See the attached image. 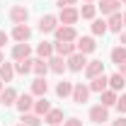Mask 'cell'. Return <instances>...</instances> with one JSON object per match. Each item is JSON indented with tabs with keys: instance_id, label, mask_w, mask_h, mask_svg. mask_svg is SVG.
I'll return each instance as SVG.
<instances>
[{
	"instance_id": "1",
	"label": "cell",
	"mask_w": 126,
	"mask_h": 126,
	"mask_svg": "<svg viewBox=\"0 0 126 126\" xmlns=\"http://www.w3.org/2000/svg\"><path fill=\"white\" fill-rule=\"evenodd\" d=\"M53 36H56V41H78V32L70 24H58Z\"/></svg>"
},
{
	"instance_id": "2",
	"label": "cell",
	"mask_w": 126,
	"mask_h": 126,
	"mask_svg": "<svg viewBox=\"0 0 126 126\" xmlns=\"http://www.w3.org/2000/svg\"><path fill=\"white\" fill-rule=\"evenodd\" d=\"M70 99H73L75 104H85V102L90 99V87H87L85 82H73V94H70Z\"/></svg>"
},
{
	"instance_id": "3",
	"label": "cell",
	"mask_w": 126,
	"mask_h": 126,
	"mask_svg": "<svg viewBox=\"0 0 126 126\" xmlns=\"http://www.w3.org/2000/svg\"><path fill=\"white\" fill-rule=\"evenodd\" d=\"M65 63H68V70H70V73H80V70H85V65H87V56L75 51L73 56L65 58Z\"/></svg>"
},
{
	"instance_id": "4",
	"label": "cell",
	"mask_w": 126,
	"mask_h": 126,
	"mask_svg": "<svg viewBox=\"0 0 126 126\" xmlns=\"http://www.w3.org/2000/svg\"><path fill=\"white\" fill-rule=\"evenodd\" d=\"M80 19V10H75V7H58V22L61 24H75Z\"/></svg>"
},
{
	"instance_id": "5",
	"label": "cell",
	"mask_w": 126,
	"mask_h": 126,
	"mask_svg": "<svg viewBox=\"0 0 126 126\" xmlns=\"http://www.w3.org/2000/svg\"><path fill=\"white\" fill-rule=\"evenodd\" d=\"M15 107L19 109V114H27V111H32V109H34V94H32V92H22L19 97H17Z\"/></svg>"
},
{
	"instance_id": "6",
	"label": "cell",
	"mask_w": 126,
	"mask_h": 126,
	"mask_svg": "<svg viewBox=\"0 0 126 126\" xmlns=\"http://www.w3.org/2000/svg\"><path fill=\"white\" fill-rule=\"evenodd\" d=\"M56 27H58V17L56 15H44L39 19V32L41 34H53Z\"/></svg>"
},
{
	"instance_id": "7",
	"label": "cell",
	"mask_w": 126,
	"mask_h": 126,
	"mask_svg": "<svg viewBox=\"0 0 126 126\" xmlns=\"http://www.w3.org/2000/svg\"><path fill=\"white\" fill-rule=\"evenodd\" d=\"M10 19H12V24H27L29 10H27L24 5H15V7L10 10Z\"/></svg>"
},
{
	"instance_id": "8",
	"label": "cell",
	"mask_w": 126,
	"mask_h": 126,
	"mask_svg": "<svg viewBox=\"0 0 126 126\" xmlns=\"http://www.w3.org/2000/svg\"><path fill=\"white\" fill-rule=\"evenodd\" d=\"M94 48H97V44H94V36H78V44H75V51L78 53H92Z\"/></svg>"
},
{
	"instance_id": "9",
	"label": "cell",
	"mask_w": 126,
	"mask_h": 126,
	"mask_svg": "<svg viewBox=\"0 0 126 126\" xmlns=\"http://www.w3.org/2000/svg\"><path fill=\"white\" fill-rule=\"evenodd\" d=\"M53 53L68 58V56L75 53V44H73V41H53Z\"/></svg>"
},
{
	"instance_id": "10",
	"label": "cell",
	"mask_w": 126,
	"mask_h": 126,
	"mask_svg": "<svg viewBox=\"0 0 126 126\" xmlns=\"http://www.w3.org/2000/svg\"><path fill=\"white\" fill-rule=\"evenodd\" d=\"M90 121H92V124H104V121H109V109L102 107V104L92 107V109H90Z\"/></svg>"
},
{
	"instance_id": "11",
	"label": "cell",
	"mask_w": 126,
	"mask_h": 126,
	"mask_svg": "<svg viewBox=\"0 0 126 126\" xmlns=\"http://www.w3.org/2000/svg\"><path fill=\"white\" fill-rule=\"evenodd\" d=\"M12 39H15L17 44H22V41H29L32 36V27L29 24H15V29H12V34H10Z\"/></svg>"
},
{
	"instance_id": "12",
	"label": "cell",
	"mask_w": 126,
	"mask_h": 126,
	"mask_svg": "<svg viewBox=\"0 0 126 126\" xmlns=\"http://www.w3.org/2000/svg\"><path fill=\"white\" fill-rule=\"evenodd\" d=\"M87 87H90V92H104L107 87H109V75H97V78H92L90 82H87Z\"/></svg>"
},
{
	"instance_id": "13",
	"label": "cell",
	"mask_w": 126,
	"mask_h": 126,
	"mask_svg": "<svg viewBox=\"0 0 126 126\" xmlns=\"http://www.w3.org/2000/svg\"><path fill=\"white\" fill-rule=\"evenodd\" d=\"M12 58H15V61L32 58V46L27 44V41H22V44H15V46H12Z\"/></svg>"
},
{
	"instance_id": "14",
	"label": "cell",
	"mask_w": 126,
	"mask_h": 126,
	"mask_svg": "<svg viewBox=\"0 0 126 126\" xmlns=\"http://www.w3.org/2000/svg\"><path fill=\"white\" fill-rule=\"evenodd\" d=\"M17 97H19V92H17L15 87H5V90L0 92V104H2V107H15Z\"/></svg>"
},
{
	"instance_id": "15",
	"label": "cell",
	"mask_w": 126,
	"mask_h": 126,
	"mask_svg": "<svg viewBox=\"0 0 126 126\" xmlns=\"http://www.w3.org/2000/svg\"><path fill=\"white\" fill-rule=\"evenodd\" d=\"M48 70H51V73H58V75H61L63 70H68V63H65V58L53 53V56L48 58Z\"/></svg>"
},
{
	"instance_id": "16",
	"label": "cell",
	"mask_w": 126,
	"mask_h": 126,
	"mask_svg": "<svg viewBox=\"0 0 126 126\" xmlns=\"http://www.w3.org/2000/svg\"><path fill=\"white\" fill-rule=\"evenodd\" d=\"M104 73V63L102 61H87V65H85V75H87V80L97 78V75H102Z\"/></svg>"
},
{
	"instance_id": "17",
	"label": "cell",
	"mask_w": 126,
	"mask_h": 126,
	"mask_svg": "<svg viewBox=\"0 0 126 126\" xmlns=\"http://www.w3.org/2000/svg\"><path fill=\"white\" fill-rule=\"evenodd\" d=\"M46 92H48L46 78H34L32 80V94H34V97H46Z\"/></svg>"
},
{
	"instance_id": "18",
	"label": "cell",
	"mask_w": 126,
	"mask_h": 126,
	"mask_svg": "<svg viewBox=\"0 0 126 126\" xmlns=\"http://www.w3.org/2000/svg\"><path fill=\"white\" fill-rule=\"evenodd\" d=\"M116 99H119V94L114 92V90H109V87H107L104 92H99V104H102V107H107V109L116 104Z\"/></svg>"
},
{
	"instance_id": "19",
	"label": "cell",
	"mask_w": 126,
	"mask_h": 126,
	"mask_svg": "<svg viewBox=\"0 0 126 126\" xmlns=\"http://www.w3.org/2000/svg\"><path fill=\"white\" fill-rule=\"evenodd\" d=\"M97 7H99L102 15H114V12H119L121 2L119 0H102V5H97Z\"/></svg>"
},
{
	"instance_id": "20",
	"label": "cell",
	"mask_w": 126,
	"mask_h": 126,
	"mask_svg": "<svg viewBox=\"0 0 126 126\" xmlns=\"http://www.w3.org/2000/svg\"><path fill=\"white\" fill-rule=\"evenodd\" d=\"M109 58H111V63L114 65H121V63H126V46H114L111 48V53H109Z\"/></svg>"
},
{
	"instance_id": "21",
	"label": "cell",
	"mask_w": 126,
	"mask_h": 126,
	"mask_svg": "<svg viewBox=\"0 0 126 126\" xmlns=\"http://www.w3.org/2000/svg\"><path fill=\"white\" fill-rule=\"evenodd\" d=\"M32 73H34L36 78H46V73H48V61H46V58H34V68H32Z\"/></svg>"
},
{
	"instance_id": "22",
	"label": "cell",
	"mask_w": 126,
	"mask_h": 126,
	"mask_svg": "<svg viewBox=\"0 0 126 126\" xmlns=\"http://www.w3.org/2000/svg\"><path fill=\"white\" fill-rule=\"evenodd\" d=\"M51 109H53V107H51V102H48L46 97H39V99L34 102V114H39V116H46Z\"/></svg>"
},
{
	"instance_id": "23",
	"label": "cell",
	"mask_w": 126,
	"mask_h": 126,
	"mask_svg": "<svg viewBox=\"0 0 126 126\" xmlns=\"http://www.w3.org/2000/svg\"><path fill=\"white\" fill-rule=\"evenodd\" d=\"M53 56V41H41L39 46H36V58H51Z\"/></svg>"
},
{
	"instance_id": "24",
	"label": "cell",
	"mask_w": 126,
	"mask_h": 126,
	"mask_svg": "<svg viewBox=\"0 0 126 126\" xmlns=\"http://www.w3.org/2000/svg\"><path fill=\"white\" fill-rule=\"evenodd\" d=\"M121 27H124V19H121V12H114V15H109V19H107V29L109 32H121Z\"/></svg>"
},
{
	"instance_id": "25",
	"label": "cell",
	"mask_w": 126,
	"mask_h": 126,
	"mask_svg": "<svg viewBox=\"0 0 126 126\" xmlns=\"http://www.w3.org/2000/svg\"><path fill=\"white\" fill-rule=\"evenodd\" d=\"M124 87H126V78L121 73H111L109 75V90L119 92V90H124Z\"/></svg>"
},
{
	"instance_id": "26",
	"label": "cell",
	"mask_w": 126,
	"mask_h": 126,
	"mask_svg": "<svg viewBox=\"0 0 126 126\" xmlns=\"http://www.w3.org/2000/svg\"><path fill=\"white\" fill-rule=\"evenodd\" d=\"M90 29H92V34L94 36H104V34H107V19H102V17H94L92 19V27H90Z\"/></svg>"
},
{
	"instance_id": "27",
	"label": "cell",
	"mask_w": 126,
	"mask_h": 126,
	"mask_svg": "<svg viewBox=\"0 0 126 126\" xmlns=\"http://www.w3.org/2000/svg\"><path fill=\"white\" fill-rule=\"evenodd\" d=\"M56 94H58L61 99L70 97V94H73V82H70V80H61V82L56 85Z\"/></svg>"
},
{
	"instance_id": "28",
	"label": "cell",
	"mask_w": 126,
	"mask_h": 126,
	"mask_svg": "<svg viewBox=\"0 0 126 126\" xmlns=\"http://www.w3.org/2000/svg\"><path fill=\"white\" fill-rule=\"evenodd\" d=\"M12 78H15V65L12 63H0V80L10 82Z\"/></svg>"
},
{
	"instance_id": "29",
	"label": "cell",
	"mask_w": 126,
	"mask_h": 126,
	"mask_svg": "<svg viewBox=\"0 0 126 126\" xmlns=\"http://www.w3.org/2000/svg\"><path fill=\"white\" fill-rule=\"evenodd\" d=\"M32 68H34V58H24V61H17L15 63V73H19V75L32 73Z\"/></svg>"
},
{
	"instance_id": "30",
	"label": "cell",
	"mask_w": 126,
	"mask_h": 126,
	"mask_svg": "<svg viewBox=\"0 0 126 126\" xmlns=\"http://www.w3.org/2000/svg\"><path fill=\"white\" fill-rule=\"evenodd\" d=\"M94 15H97V5H92V2H82L80 17H82V19H94Z\"/></svg>"
},
{
	"instance_id": "31",
	"label": "cell",
	"mask_w": 126,
	"mask_h": 126,
	"mask_svg": "<svg viewBox=\"0 0 126 126\" xmlns=\"http://www.w3.org/2000/svg\"><path fill=\"white\" fill-rule=\"evenodd\" d=\"M44 121H46L48 126L61 124V121H63V109H51V111L46 114V116H44Z\"/></svg>"
},
{
	"instance_id": "32",
	"label": "cell",
	"mask_w": 126,
	"mask_h": 126,
	"mask_svg": "<svg viewBox=\"0 0 126 126\" xmlns=\"http://www.w3.org/2000/svg\"><path fill=\"white\" fill-rule=\"evenodd\" d=\"M22 124H24V126H39V124H41V116L27 111V114H22Z\"/></svg>"
},
{
	"instance_id": "33",
	"label": "cell",
	"mask_w": 126,
	"mask_h": 126,
	"mask_svg": "<svg viewBox=\"0 0 126 126\" xmlns=\"http://www.w3.org/2000/svg\"><path fill=\"white\" fill-rule=\"evenodd\" d=\"M116 109H119V114H126V92L119 94V99H116V104H114Z\"/></svg>"
},
{
	"instance_id": "34",
	"label": "cell",
	"mask_w": 126,
	"mask_h": 126,
	"mask_svg": "<svg viewBox=\"0 0 126 126\" xmlns=\"http://www.w3.org/2000/svg\"><path fill=\"white\" fill-rule=\"evenodd\" d=\"M63 126H82V121H80L78 116H70V119H65V121H63Z\"/></svg>"
},
{
	"instance_id": "35",
	"label": "cell",
	"mask_w": 126,
	"mask_h": 126,
	"mask_svg": "<svg viewBox=\"0 0 126 126\" xmlns=\"http://www.w3.org/2000/svg\"><path fill=\"white\" fill-rule=\"evenodd\" d=\"M7 41H10V34H7V32H5V29H0V48L5 46Z\"/></svg>"
},
{
	"instance_id": "36",
	"label": "cell",
	"mask_w": 126,
	"mask_h": 126,
	"mask_svg": "<svg viewBox=\"0 0 126 126\" xmlns=\"http://www.w3.org/2000/svg\"><path fill=\"white\" fill-rule=\"evenodd\" d=\"M78 0H58V7H73Z\"/></svg>"
},
{
	"instance_id": "37",
	"label": "cell",
	"mask_w": 126,
	"mask_h": 126,
	"mask_svg": "<svg viewBox=\"0 0 126 126\" xmlns=\"http://www.w3.org/2000/svg\"><path fill=\"white\" fill-rule=\"evenodd\" d=\"M111 126H126V116H121V114H119V119H114V121H111Z\"/></svg>"
},
{
	"instance_id": "38",
	"label": "cell",
	"mask_w": 126,
	"mask_h": 126,
	"mask_svg": "<svg viewBox=\"0 0 126 126\" xmlns=\"http://www.w3.org/2000/svg\"><path fill=\"white\" fill-rule=\"evenodd\" d=\"M119 44L126 46V32H119Z\"/></svg>"
},
{
	"instance_id": "39",
	"label": "cell",
	"mask_w": 126,
	"mask_h": 126,
	"mask_svg": "<svg viewBox=\"0 0 126 126\" xmlns=\"http://www.w3.org/2000/svg\"><path fill=\"white\" fill-rule=\"evenodd\" d=\"M119 73H121V75L126 78V63H121V65H119Z\"/></svg>"
},
{
	"instance_id": "40",
	"label": "cell",
	"mask_w": 126,
	"mask_h": 126,
	"mask_svg": "<svg viewBox=\"0 0 126 126\" xmlns=\"http://www.w3.org/2000/svg\"><path fill=\"white\" fill-rule=\"evenodd\" d=\"M0 63H5V56H2V51H0Z\"/></svg>"
},
{
	"instance_id": "41",
	"label": "cell",
	"mask_w": 126,
	"mask_h": 126,
	"mask_svg": "<svg viewBox=\"0 0 126 126\" xmlns=\"http://www.w3.org/2000/svg\"><path fill=\"white\" fill-rule=\"evenodd\" d=\"M121 19H124V27H126V12H124V15H121Z\"/></svg>"
},
{
	"instance_id": "42",
	"label": "cell",
	"mask_w": 126,
	"mask_h": 126,
	"mask_svg": "<svg viewBox=\"0 0 126 126\" xmlns=\"http://www.w3.org/2000/svg\"><path fill=\"white\" fill-rule=\"evenodd\" d=\"M2 90H5V87H2V80H0V92H2Z\"/></svg>"
},
{
	"instance_id": "43",
	"label": "cell",
	"mask_w": 126,
	"mask_h": 126,
	"mask_svg": "<svg viewBox=\"0 0 126 126\" xmlns=\"http://www.w3.org/2000/svg\"><path fill=\"white\" fill-rule=\"evenodd\" d=\"M82 2H94V0H82Z\"/></svg>"
},
{
	"instance_id": "44",
	"label": "cell",
	"mask_w": 126,
	"mask_h": 126,
	"mask_svg": "<svg viewBox=\"0 0 126 126\" xmlns=\"http://www.w3.org/2000/svg\"><path fill=\"white\" fill-rule=\"evenodd\" d=\"M119 2H121V5H126V0H119Z\"/></svg>"
},
{
	"instance_id": "45",
	"label": "cell",
	"mask_w": 126,
	"mask_h": 126,
	"mask_svg": "<svg viewBox=\"0 0 126 126\" xmlns=\"http://www.w3.org/2000/svg\"><path fill=\"white\" fill-rule=\"evenodd\" d=\"M17 126H24V124H22V121H19V124H17Z\"/></svg>"
},
{
	"instance_id": "46",
	"label": "cell",
	"mask_w": 126,
	"mask_h": 126,
	"mask_svg": "<svg viewBox=\"0 0 126 126\" xmlns=\"http://www.w3.org/2000/svg\"><path fill=\"white\" fill-rule=\"evenodd\" d=\"M53 126H61V124H53Z\"/></svg>"
}]
</instances>
